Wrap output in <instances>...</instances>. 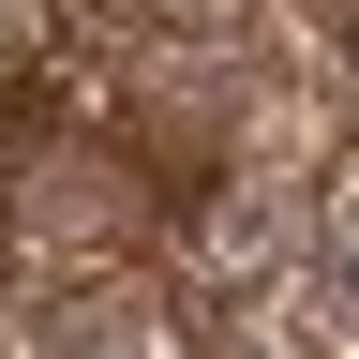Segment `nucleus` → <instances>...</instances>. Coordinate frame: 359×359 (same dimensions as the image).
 I'll return each mask as SVG.
<instances>
[{"mask_svg":"<svg viewBox=\"0 0 359 359\" xmlns=\"http://www.w3.org/2000/svg\"><path fill=\"white\" fill-rule=\"evenodd\" d=\"M45 359H210V314L165 269H75L45 299Z\"/></svg>","mask_w":359,"mask_h":359,"instance_id":"nucleus-3","label":"nucleus"},{"mask_svg":"<svg viewBox=\"0 0 359 359\" xmlns=\"http://www.w3.org/2000/svg\"><path fill=\"white\" fill-rule=\"evenodd\" d=\"M299 255H314V180L299 165H269V150H224V165H180V195H165V240L150 269L195 314H240V299H285L299 285Z\"/></svg>","mask_w":359,"mask_h":359,"instance_id":"nucleus-1","label":"nucleus"},{"mask_svg":"<svg viewBox=\"0 0 359 359\" xmlns=\"http://www.w3.org/2000/svg\"><path fill=\"white\" fill-rule=\"evenodd\" d=\"M299 314L314 344L359 359V150H330V180H314V255H299Z\"/></svg>","mask_w":359,"mask_h":359,"instance_id":"nucleus-4","label":"nucleus"},{"mask_svg":"<svg viewBox=\"0 0 359 359\" xmlns=\"http://www.w3.org/2000/svg\"><path fill=\"white\" fill-rule=\"evenodd\" d=\"M120 120H135V150H150V165H224V150H240V120H255V60H224V45H150V30H135Z\"/></svg>","mask_w":359,"mask_h":359,"instance_id":"nucleus-2","label":"nucleus"},{"mask_svg":"<svg viewBox=\"0 0 359 359\" xmlns=\"http://www.w3.org/2000/svg\"><path fill=\"white\" fill-rule=\"evenodd\" d=\"M210 359H330V344H314V314H299V285H285V299L210 314Z\"/></svg>","mask_w":359,"mask_h":359,"instance_id":"nucleus-5","label":"nucleus"},{"mask_svg":"<svg viewBox=\"0 0 359 359\" xmlns=\"http://www.w3.org/2000/svg\"><path fill=\"white\" fill-rule=\"evenodd\" d=\"M344 75H359V0H344Z\"/></svg>","mask_w":359,"mask_h":359,"instance_id":"nucleus-7","label":"nucleus"},{"mask_svg":"<svg viewBox=\"0 0 359 359\" xmlns=\"http://www.w3.org/2000/svg\"><path fill=\"white\" fill-rule=\"evenodd\" d=\"M120 15L150 30V45H240V15H255V0H120Z\"/></svg>","mask_w":359,"mask_h":359,"instance_id":"nucleus-6","label":"nucleus"}]
</instances>
